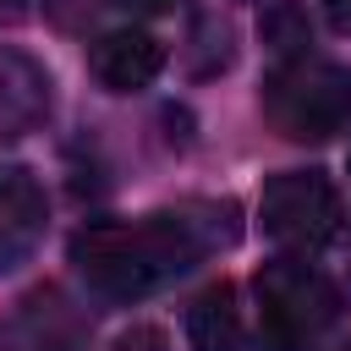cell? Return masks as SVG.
<instances>
[{"label":"cell","instance_id":"cell-1","mask_svg":"<svg viewBox=\"0 0 351 351\" xmlns=\"http://www.w3.org/2000/svg\"><path fill=\"white\" fill-rule=\"evenodd\" d=\"M230 203L225 208H159L148 219H93L71 236V263L88 291L110 302H137L176 274H186L208 247L230 241Z\"/></svg>","mask_w":351,"mask_h":351},{"label":"cell","instance_id":"cell-2","mask_svg":"<svg viewBox=\"0 0 351 351\" xmlns=\"http://www.w3.org/2000/svg\"><path fill=\"white\" fill-rule=\"evenodd\" d=\"M340 324V291L307 258H274L258 269V346L318 351Z\"/></svg>","mask_w":351,"mask_h":351},{"label":"cell","instance_id":"cell-3","mask_svg":"<svg viewBox=\"0 0 351 351\" xmlns=\"http://www.w3.org/2000/svg\"><path fill=\"white\" fill-rule=\"evenodd\" d=\"M263 121L285 143H329L351 121V71L318 55H291L263 77Z\"/></svg>","mask_w":351,"mask_h":351},{"label":"cell","instance_id":"cell-4","mask_svg":"<svg viewBox=\"0 0 351 351\" xmlns=\"http://www.w3.org/2000/svg\"><path fill=\"white\" fill-rule=\"evenodd\" d=\"M263 230L285 247V252H324L340 230H346V203L340 186L324 170H285L263 186Z\"/></svg>","mask_w":351,"mask_h":351},{"label":"cell","instance_id":"cell-5","mask_svg":"<svg viewBox=\"0 0 351 351\" xmlns=\"http://www.w3.org/2000/svg\"><path fill=\"white\" fill-rule=\"evenodd\" d=\"M44 186L27 165H0V274L16 269L44 236Z\"/></svg>","mask_w":351,"mask_h":351},{"label":"cell","instance_id":"cell-6","mask_svg":"<svg viewBox=\"0 0 351 351\" xmlns=\"http://www.w3.org/2000/svg\"><path fill=\"white\" fill-rule=\"evenodd\" d=\"M49 99H55V82L44 60H33L27 49H0V143L27 137L49 115Z\"/></svg>","mask_w":351,"mask_h":351},{"label":"cell","instance_id":"cell-7","mask_svg":"<svg viewBox=\"0 0 351 351\" xmlns=\"http://www.w3.org/2000/svg\"><path fill=\"white\" fill-rule=\"evenodd\" d=\"M88 66H93V77L110 93H137V88H148L165 71V44L148 27H115V33H104L93 44Z\"/></svg>","mask_w":351,"mask_h":351},{"label":"cell","instance_id":"cell-8","mask_svg":"<svg viewBox=\"0 0 351 351\" xmlns=\"http://www.w3.org/2000/svg\"><path fill=\"white\" fill-rule=\"evenodd\" d=\"M186 346L192 351H241L247 329H241V307H236V285H208L192 296L186 307Z\"/></svg>","mask_w":351,"mask_h":351},{"label":"cell","instance_id":"cell-9","mask_svg":"<svg viewBox=\"0 0 351 351\" xmlns=\"http://www.w3.org/2000/svg\"><path fill=\"white\" fill-rule=\"evenodd\" d=\"M110 351H170V340H165V329L159 324H132L126 335H115V346Z\"/></svg>","mask_w":351,"mask_h":351},{"label":"cell","instance_id":"cell-10","mask_svg":"<svg viewBox=\"0 0 351 351\" xmlns=\"http://www.w3.org/2000/svg\"><path fill=\"white\" fill-rule=\"evenodd\" d=\"M324 16H329V27H335V33H346V38H351V0H324Z\"/></svg>","mask_w":351,"mask_h":351},{"label":"cell","instance_id":"cell-11","mask_svg":"<svg viewBox=\"0 0 351 351\" xmlns=\"http://www.w3.org/2000/svg\"><path fill=\"white\" fill-rule=\"evenodd\" d=\"M115 5H126V11H137V16H154V11H170L176 0H115Z\"/></svg>","mask_w":351,"mask_h":351},{"label":"cell","instance_id":"cell-12","mask_svg":"<svg viewBox=\"0 0 351 351\" xmlns=\"http://www.w3.org/2000/svg\"><path fill=\"white\" fill-rule=\"evenodd\" d=\"M22 11H27V0H0V27L22 22Z\"/></svg>","mask_w":351,"mask_h":351},{"label":"cell","instance_id":"cell-13","mask_svg":"<svg viewBox=\"0 0 351 351\" xmlns=\"http://www.w3.org/2000/svg\"><path fill=\"white\" fill-rule=\"evenodd\" d=\"M340 351H351V340H346V346H340Z\"/></svg>","mask_w":351,"mask_h":351}]
</instances>
